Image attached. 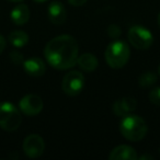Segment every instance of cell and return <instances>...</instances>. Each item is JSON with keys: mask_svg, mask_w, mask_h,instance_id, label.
Masks as SVG:
<instances>
[{"mask_svg": "<svg viewBox=\"0 0 160 160\" xmlns=\"http://www.w3.org/2000/svg\"><path fill=\"white\" fill-rule=\"evenodd\" d=\"M79 47L71 35L62 34L51 40L44 48V55L52 67L66 70L77 64Z\"/></svg>", "mask_w": 160, "mask_h": 160, "instance_id": "obj_1", "label": "cell"}, {"mask_svg": "<svg viewBox=\"0 0 160 160\" xmlns=\"http://www.w3.org/2000/svg\"><path fill=\"white\" fill-rule=\"evenodd\" d=\"M120 131L123 137L131 142H139L146 136L148 127L144 118L134 114L123 116L121 121Z\"/></svg>", "mask_w": 160, "mask_h": 160, "instance_id": "obj_2", "label": "cell"}, {"mask_svg": "<svg viewBox=\"0 0 160 160\" xmlns=\"http://www.w3.org/2000/svg\"><path fill=\"white\" fill-rule=\"evenodd\" d=\"M131 56L129 46L124 41H114L105 49V60L111 68L120 69L127 64Z\"/></svg>", "mask_w": 160, "mask_h": 160, "instance_id": "obj_3", "label": "cell"}, {"mask_svg": "<svg viewBox=\"0 0 160 160\" xmlns=\"http://www.w3.org/2000/svg\"><path fill=\"white\" fill-rule=\"evenodd\" d=\"M22 116L19 109L10 102L0 103V127L7 132H14L19 128Z\"/></svg>", "mask_w": 160, "mask_h": 160, "instance_id": "obj_4", "label": "cell"}, {"mask_svg": "<svg viewBox=\"0 0 160 160\" xmlns=\"http://www.w3.org/2000/svg\"><path fill=\"white\" fill-rule=\"evenodd\" d=\"M128 41L135 48L137 49H147L152 45L153 38L152 34L146 28L135 25L132 27L128 31Z\"/></svg>", "mask_w": 160, "mask_h": 160, "instance_id": "obj_5", "label": "cell"}, {"mask_svg": "<svg viewBox=\"0 0 160 160\" xmlns=\"http://www.w3.org/2000/svg\"><path fill=\"white\" fill-rule=\"evenodd\" d=\"M83 87H85V77L80 71L72 70L65 75L62 82V88L67 96H78L82 91Z\"/></svg>", "mask_w": 160, "mask_h": 160, "instance_id": "obj_6", "label": "cell"}, {"mask_svg": "<svg viewBox=\"0 0 160 160\" xmlns=\"http://www.w3.org/2000/svg\"><path fill=\"white\" fill-rule=\"evenodd\" d=\"M45 150L44 139L38 134H31L27 136L23 142V151L25 156L31 159H36L41 157Z\"/></svg>", "mask_w": 160, "mask_h": 160, "instance_id": "obj_7", "label": "cell"}, {"mask_svg": "<svg viewBox=\"0 0 160 160\" xmlns=\"http://www.w3.org/2000/svg\"><path fill=\"white\" fill-rule=\"evenodd\" d=\"M44 107V102L40 96L36 94H28L24 96L19 102V108L24 115L34 116L41 113Z\"/></svg>", "mask_w": 160, "mask_h": 160, "instance_id": "obj_8", "label": "cell"}, {"mask_svg": "<svg viewBox=\"0 0 160 160\" xmlns=\"http://www.w3.org/2000/svg\"><path fill=\"white\" fill-rule=\"evenodd\" d=\"M23 68L25 72L33 77H41L46 71V66L43 59L40 57H31L23 62Z\"/></svg>", "mask_w": 160, "mask_h": 160, "instance_id": "obj_9", "label": "cell"}, {"mask_svg": "<svg viewBox=\"0 0 160 160\" xmlns=\"http://www.w3.org/2000/svg\"><path fill=\"white\" fill-rule=\"evenodd\" d=\"M137 107V102L134 98L125 97L118 99L113 103V113L118 116H125L133 112Z\"/></svg>", "mask_w": 160, "mask_h": 160, "instance_id": "obj_10", "label": "cell"}, {"mask_svg": "<svg viewBox=\"0 0 160 160\" xmlns=\"http://www.w3.org/2000/svg\"><path fill=\"white\" fill-rule=\"evenodd\" d=\"M48 19L53 24L60 25L66 20V9L65 6L59 1H53L48 6Z\"/></svg>", "mask_w": 160, "mask_h": 160, "instance_id": "obj_11", "label": "cell"}, {"mask_svg": "<svg viewBox=\"0 0 160 160\" xmlns=\"http://www.w3.org/2000/svg\"><path fill=\"white\" fill-rule=\"evenodd\" d=\"M110 160H137L136 150L127 145H120L110 152Z\"/></svg>", "mask_w": 160, "mask_h": 160, "instance_id": "obj_12", "label": "cell"}, {"mask_svg": "<svg viewBox=\"0 0 160 160\" xmlns=\"http://www.w3.org/2000/svg\"><path fill=\"white\" fill-rule=\"evenodd\" d=\"M11 20L13 21L14 24L17 25H23L29 21L30 19V9L24 3H19L17 7L12 9L11 13Z\"/></svg>", "mask_w": 160, "mask_h": 160, "instance_id": "obj_13", "label": "cell"}, {"mask_svg": "<svg viewBox=\"0 0 160 160\" xmlns=\"http://www.w3.org/2000/svg\"><path fill=\"white\" fill-rule=\"evenodd\" d=\"M77 64L83 71H86V72H92V71H94L98 68L99 62L93 54L85 53L80 56V57H78Z\"/></svg>", "mask_w": 160, "mask_h": 160, "instance_id": "obj_14", "label": "cell"}, {"mask_svg": "<svg viewBox=\"0 0 160 160\" xmlns=\"http://www.w3.org/2000/svg\"><path fill=\"white\" fill-rule=\"evenodd\" d=\"M9 42L14 47L21 48L29 43V35L23 31H13L9 34Z\"/></svg>", "mask_w": 160, "mask_h": 160, "instance_id": "obj_15", "label": "cell"}, {"mask_svg": "<svg viewBox=\"0 0 160 160\" xmlns=\"http://www.w3.org/2000/svg\"><path fill=\"white\" fill-rule=\"evenodd\" d=\"M156 82H157V75L152 71H145L138 78V83L140 87L144 88L150 87V86L155 85Z\"/></svg>", "mask_w": 160, "mask_h": 160, "instance_id": "obj_16", "label": "cell"}, {"mask_svg": "<svg viewBox=\"0 0 160 160\" xmlns=\"http://www.w3.org/2000/svg\"><path fill=\"white\" fill-rule=\"evenodd\" d=\"M149 100L155 105L160 107V87H157L149 92Z\"/></svg>", "mask_w": 160, "mask_h": 160, "instance_id": "obj_17", "label": "cell"}, {"mask_svg": "<svg viewBox=\"0 0 160 160\" xmlns=\"http://www.w3.org/2000/svg\"><path fill=\"white\" fill-rule=\"evenodd\" d=\"M108 35L113 40H116L121 36V28L118 25L111 24L108 29Z\"/></svg>", "mask_w": 160, "mask_h": 160, "instance_id": "obj_18", "label": "cell"}, {"mask_svg": "<svg viewBox=\"0 0 160 160\" xmlns=\"http://www.w3.org/2000/svg\"><path fill=\"white\" fill-rule=\"evenodd\" d=\"M10 59H11L12 62H13L14 64H17V65H18V64H21V62L23 64V62H24L22 54L18 53V52H12L11 55H10Z\"/></svg>", "mask_w": 160, "mask_h": 160, "instance_id": "obj_19", "label": "cell"}, {"mask_svg": "<svg viewBox=\"0 0 160 160\" xmlns=\"http://www.w3.org/2000/svg\"><path fill=\"white\" fill-rule=\"evenodd\" d=\"M68 2L70 5L75 6V7H80V6H83L86 2H87V0H68Z\"/></svg>", "mask_w": 160, "mask_h": 160, "instance_id": "obj_20", "label": "cell"}, {"mask_svg": "<svg viewBox=\"0 0 160 160\" xmlns=\"http://www.w3.org/2000/svg\"><path fill=\"white\" fill-rule=\"evenodd\" d=\"M5 48H6V40L2 35H0V54L2 53Z\"/></svg>", "mask_w": 160, "mask_h": 160, "instance_id": "obj_21", "label": "cell"}, {"mask_svg": "<svg viewBox=\"0 0 160 160\" xmlns=\"http://www.w3.org/2000/svg\"><path fill=\"white\" fill-rule=\"evenodd\" d=\"M139 159H153L152 156H142Z\"/></svg>", "mask_w": 160, "mask_h": 160, "instance_id": "obj_22", "label": "cell"}, {"mask_svg": "<svg viewBox=\"0 0 160 160\" xmlns=\"http://www.w3.org/2000/svg\"><path fill=\"white\" fill-rule=\"evenodd\" d=\"M33 1H35V2H38V3H43V2H45V1H47V0H33Z\"/></svg>", "mask_w": 160, "mask_h": 160, "instance_id": "obj_23", "label": "cell"}, {"mask_svg": "<svg viewBox=\"0 0 160 160\" xmlns=\"http://www.w3.org/2000/svg\"><path fill=\"white\" fill-rule=\"evenodd\" d=\"M8 1H11V2H21L22 0H8Z\"/></svg>", "mask_w": 160, "mask_h": 160, "instance_id": "obj_24", "label": "cell"}, {"mask_svg": "<svg viewBox=\"0 0 160 160\" xmlns=\"http://www.w3.org/2000/svg\"><path fill=\"white\" fill-rule=\"evenodd\" d=\"M158 24H159V27H160V13H159V16H158Z\"/></svg>", "mask_w": 160, "mask_h": 160, "instance_id": "obj_25", "label": "cell"}, {"mask_svg": "<svg viewBox=\"0 0 160 160\" xmlns=\"http://www.w3.org/2000/svg\"><path fill=\"white\" fill-rule=\"evenodd\" d=\"M158 72H159V76H160V65H159V67H158Z\"/></svg>", "mask_w": 160, "mask_h": 160, "instance_id": "obj_26", "label": "cell"}]
</instances>
